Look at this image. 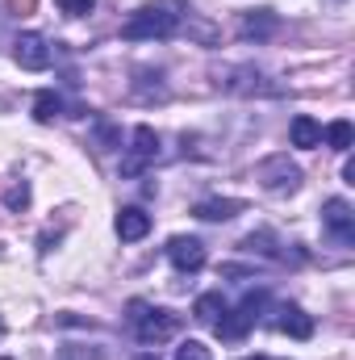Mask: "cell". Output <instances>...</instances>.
I'll return each mask as SVG.
<instances>
[{"label": "cell", "mask_w": 355, "mask_h": 360, "mask_svg": "<svg viewBox=\"0 0 355 360\" xmlns=\"http://www.w3.org/2000/svg\"><path fill=\"white\" fill-rule=\"evenodd\" d=\"M130 327H134V335H138V344H147V348H159V344H168L172 335L180 331V319L172 310H159V306H151V302H130Z\"/></svg>", "instance_id": "1"}, {"label": "cell", "mask_w": 355, "mask_h": 360, "mask_svg": "<svg viewBox=\"0 0 355 360\" xmlns=\"http://www.w3.org/2000/svg\"><path fill=\"white\" fill-rule=\"evenodd\" d=\"M180 25V17L168 4H142L138 13H130V21L121 25L126 42H151V38H172Z\"/></svg>", "instance_id": "2"}, {"label": "cell", "mask_w": 355, "mask_h": 360, "mask_svg": "<svg viewBox=\"0 0 355 360\" xmlns=\"http://www.w3.org/2000/svg\"><path fill=\"white\" fill-rule=\"evenodd\" d=\"M267 306V293L260 289V293H251V297H243V306L234 310V314H222L213 327H217V335L222 340H243L255 323H260V310Z\"/></svg>", "instance_id": "3"}, {"label": "cell", "mask_w": 355, "mask_h": 360, "mask_svg": "<svg viewBox=\"0 0 355 360\" xmlns=\"http://www.w3.org/2000/svg\"><path fill=\"white\" fill-rule=\"evenodd\" d=\"M255 176L267 193H297L301 188V168L288 155H267L264 164L255 168Z\"/></svg>", "instance_id": "4"}, {"label": "cell", "mask_w": 355, "mask_h": 360, "mask_svg": "<svg viewBox=\"0 0 355 360\" xmlns=\"http://www.w3.org/2000/svg\"><path fill=\"white\" fill-rule=\"evenodd\" d=\"M159 155V134L151 126H134V139H130V155L121 160V176H138L151 160Z\"/></svg>", "instance_id": "5"}, {"label": "cell", "mask_w": 355, "mask_h": 360, "mask_svg": "<svg viewBox=\"0 0 355 360\" xmlns=\"http://www.w3.org/2000/svg\"><path fill=\"white\" fill-rule=\"evenodd\" d=\"M322 226L339 239V243H355V210L347 197H330L322 205Z\"/></svg>", "instance_id": "6"}, {"label": "cell", "mask_w": 355, "mask_h": 360, "mask_svg": "<svg viewBox=\"0 0 355 360\" xmlns=\"http://www.w3.org/2000/svg\"><path fill=\"white\" fill-rule=\"evenodd\" d=\"M13 59L25 68V72H46L51 68V42L42 34H21L13 42Z\"/></svg>", "instance_id": "7"}, {"label": "cell", "mask_w": 355, "mask_h": 360, "mask_svg": "<svg viewBox=\"0 0 355 360\" xmlns=\"http://www.w3.org/2000/svg\"><path fill=\"white\" fill-rule=\"evenodd\" d=\"M168 260L176 264V272H201L205 269V243L192 235H176L168 243Z\"/></svg>", "instance_id": "8"}, {"label": "cell", "mask_w": 355, "mask_h": 360, "mask_svg": "<svg viewBox=\"0 0 355 360\" xmlns=\"http://www.w3.org/2000/svg\"><path fill=\"white\" fill-rule=\"evenodd\" d=\"M147 231H151V214H147V210L126 205V210L117 214V239H121V243H138V239H147Z\"/></svg>", "instance_id": "9"}, {"label": "cell", "mask_w": 355, "mask_h": 360, "mask_svg": "<svg viewBox=\"0 0 355 360\" xmlns=\"http://www.w3.org/2000/svg\"><path fill=\"white\" fill-rule=\"evenodd\" d=\"M280 30V21H276V13H267V8H260V13H243V21H239V34L251 42H264V38H272Z\"/></svg>", "instance_id": "10"}, {"label": "cell", "mask_w": 355, "mask_h": 360, "mask_svg": "<svg viewBox=\"0 0 355 360\" xmlns=\"http://www.w3.org/2000/svg\"><path fill=\"white\" fill-rule=\"evenodd\" d=\"M247 205L243 201H234V197H213V201H201L192 214L201 218V222H230L234 214H243Z\"/></svg>", "instance_id": "11"}, {"label": "cell", "mask_w": 355, "mask_h": 360, "mask_svg": "<svg viewBox=\"0 0 355 360\" xmlns=\"http://www.w3.org/2000/svg\"><path fill=\"white\" fill-rule=\"evenodd\" d=\"M288 134H293V147H305V151L322 147V126H318L309 113H297L293 126H288Z\"/></svg>", "instance_id": "12"}, {"label": "cell", "mask_w": 355, "mask_h": 360, "mask_svg": "<svg viewBox=\"0 0 355 360\" xmlns=\"http://www.w3.org/2000/svg\"><path fill=\"white\" fill-rule=\"evenodd\" d=\"M280 331L293 335V340H309V335H314V319H309L301 306H284V310H280Z\"/></svg>", "instance_id": "13"}, {"label": "cell", "mask_w": 355, "mask_h": 360, "mask_svg": "<svg viewBox=\"0 0 355 360\" xmlns=\"http://www.w3.org/2000/svg\"><path fill=\"white\" fill-rule=\"evenodd\" d=\"M351 143H355V126L347 122V117H339V122L326 126V147H330V151H343V155H347Z\"/></svg>", "instance_id": "14"}, {"label": "cell", "mask_w": 355, "mask_h": 360, "mask_svg": "<svg viewBox=\"0 0 355 360\" xmlns=\"http://www.w3.org/2000/svg\"><path fill=\"white\" fill-rule=\"evenodd\" d=\"M34 117H38V122H42V126H46V122H55V117H63V96H59V92H38V96H34Z\"/></svg>", "instance_id": "15"}, {"label": "cell", "mask_w": 355, "mask_h": 360, "mask_svg": "<svg viewBox=\"0 0 355 360\" xmlns=\"http://www.w3.org/2000/svg\"><path fill=\"white\" fill-rule=\"evenodd\" d=\"M192 314L201 319V323H217V314H226V302H222V293H201L196 297V306H192Z\"/></svg>", "instance_id": "16"}, {"label": "cell", "mask_w": 355, "mask_h": 360, "mask_svg": "<svg viewBox=\"0 0 355 360\" xmlns=\"http://www.w3.org/2000/svg\"><path fill=\"white\" fill-rule=\"evenodd\" d=\"M4 205H8L13 214H17V210H25V205H29V184H25V180H21V184H13V188L4 193Z\"/></svg>", "instance_id": "17"}, {"label": "cell", "mask_w": 355, "mask_h": 360, "mask_svg": "<svg viewBox=\"0 0 355 360\" xmlns=\"http://www.w3.org/2000/svg\"><path fill=\"white\" fill-rule=\"evenodd\" d=\"M176 360H209V348L201 340H184L176 348Z\"/></svg>", "instance_id": "18"}, {"label": "cell", "mask_w": 355, "mask_h": 360, "mask_svg": "<svg viewBox=\"0 0 355 360\" xmlns=\"http://www.w3.org/2000/svg\"><path fill=\"white\" fill-rule=\"evenodd\" d=\"M67 17H88L92 8H96V0H55Z\"/></svg>", "instance_id": "19"}, {"label": "cell", "mask_w": 355, "mask_h": 360, "mask_svg": "<svg viewBox=\"0 0 355 360\" xmlns=\"http://www.w3.org/2000/svg\"><path fill=\"white\" fill-rule=\"evenodd\" d=\"M38 8V0H8V13H17V17H29Z\"/></svg>", "instance_id": "20"}, {"label": "cell", "mask_w": 355, "mask_h": 360, "mask_svg": "<svg viewBox=\"0 0 355 360\" xmlns=\"http://www.w3.org/2000/svg\"><path fill=\"white\" fill-rule=\"evenodd\" d=\"M343 180H347V184H355V160H347V164H343Z\"/></svg>", "instance_id": "21"}, {"label": "cell", "mask_w": 355, "mask_h": 360, "mask_svg": "<svg viewBox=\"0 0 355 360\" xmlns=\"http://www.w3.org/2000/svg\"><path fill=\"white\" fill-rule=\"evenodd\" d=\"M63 360H76V356H72V352H63Z\"/></svg>", "instance_id": "22"}, {"label": "cell", "mask_w": 355, "mask_h": 360, "mask_svg": "<svg viewBox=\"0 0 355 360\" xmlns=\"http://www.w3.org/2000/svg\"><path fill=\"white\" fill-rule=\"evenodd\" d=\"M138 360H159V356H138Z\"/></svg>", "instance_id": "23"}, {"label": "cell", "mask_w": 355, "mask_h": 360, "mask_svg": "<svg viewBox=\"0 0 355 360\" xmlns=\"http://www.w3.org/2000/svg\"><path fill=\"white\" fill-rule=\"evenodd\" d=\"M255 360H267V356H255Z\"/></svg>", "instance_id": "24"}, {"label": "cell", "mask_w": 355, "mask_h": 360, "mask_svg": "<svg viewBox=\"0 0 355 360\" xmlns=\"http://www.w3.org/2000/svg\"><path fill=\"white\" fill-rule=\"evenodd\" d=\"M0 360H8V356H0Z\"/></svg>", "instance_id": "25"}]
</instances>
